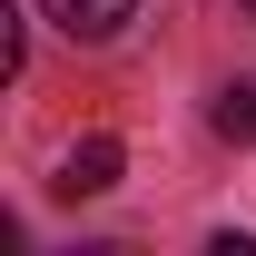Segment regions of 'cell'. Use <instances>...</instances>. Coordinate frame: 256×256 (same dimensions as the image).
Returning <instances> with one entry per match:
<instances>
[{"mask_svg":"<svg viewBox=\"0 0 256 256\" xmlns=\"http://www.w3.org/2000/svg\"><path fill=\"white\" fill-rule=\"evenodd\" d=\"M40 10H50L69 40H118L128 20H138V0H40Z\"/></svg>","mask_w":256,"mask_h":256,"instance_id":"obj_1","label":"cell"},{"mask_svg":"<svg viewBox=\"0 0 256 256\" xmlns=\"http://www.w3.org/2000/svg\"><path fill=\"white\" fill-rule=\"evenodd\" d=\"M207 118H217V138H256V89H226Z\"/></svg>","mask_w":256,"mask_h":256,"instance_id":"obj_3","label":"cell"},{"mask_svg":"<svg viewBox=\"0 0 256 256\" xmlns=\"http://www.w3.org/2000/svg\"><path fill=\"white\" fill-rule=\"evenodd\" d=\"M246 10H256V0H246Z\"/></svg>","mask_w":256,"mask_h":256,"instance_id":"obj_4","label":"cell"},{"mask_svg":"<svg viewBox=\"0 0 256 256\" xmlns=\"http://www.w3.org/2000/svg\"><path fill=\"white\" fill-rule=\"evenodd\" d=\"M98 188H118V138H79L60 158V197H98Z\"/></svg>","mask_w":256,"mask_h":256,"instance_id":"obj_2","label":"cell"}]
</instances>
